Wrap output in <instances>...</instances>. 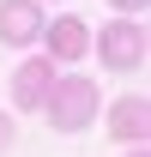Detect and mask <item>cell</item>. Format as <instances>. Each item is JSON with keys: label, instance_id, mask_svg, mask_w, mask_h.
<instances>
[{"label": "cell", "instance_id": "1", "mask_svg": "<svg viewBox=\"0 0 151 157\" xmlns=\"http://www.w3.org/2000/svg\"><path fill=\"white\" fill-rule=\"evenodd\" d=\"M42 115H48V127H60V133H79V127H91L97 115V85L91 78H55V91H48V103H42Z\"/></svg>", "mask_w": 151, "mask_h": 157}, {"label": "cell", "instance_id": "2", "mask_svg": "<svg viewBox=\"0 0 151 157\" xmlns=\"http://www.w3.org/2000/svg\"><path fill=\"white\" fill-rule=\"evenodd\" d=\"M91 48H97V60H103L109 73H139V67H145V24L139 18H115L109 30L91 36Z\"/></svg>", "mask_w": 151, "mask_h": 157}, {"label": "cell", "instance_id": "3", "mask_svg": "<svg viewBox=\"0 0 151 157\" xmlns=\"http://www.w3.org/2000/svg\"><path fill=\"white\" fill-rule=\"evenodd\" d=\"M42 42H48V60L55 67H73V60L91 55V24L60 12V18H42Z\"/></svg>", "mask_w": 151, "mask_h": 157}, {"label": "cell", "instance_id": "4", "mask_svg": "<svg viewBox=\"0 0 151 157\" xmlns=\"http://www.w3.org/2000/svg\"><path fill=\"white\" fill-rule=\"evenodd\" d=\"M55 78H60V67H55L48 55L18 60V73H12V103H18V109H42L48 91H55Z\"/></svg>", "mask_w": 151, "mask_h": 157}, {"label": "cell", "instance_id": "5", "mask_svg": "<svg viewBox=\"0 0 151 157\" xmlns=\"http://www.w3.org/2000/svg\"><path fill=\"white\" fill-rule=\"evenodd\" d=\"M0 42H42V6L37 0H0Z\"/></svg>", "mask_w": 151, "mask_h": 157}, {"label": "cell", "instance_id": "6", "mask_svg": "<svg viewBox=\"0 0 151 157\" xmlns=\"http://www.w3.org/2000/svg\"><path fill=\"white\" fill-rule=\"evenodd\" d=\"M109 133L121 139V145H145V133H151V103L139 97V91L109 109Z\"/></svg>", "mask_w": 151, "mask_h": 157}, {"label": "cell", "instance_id": "7", "mask_svg": "<svg viewBox=\"0 0 151 157\" xmlns=\"http://www.w3.org/2000/svg\"><path fill=\"white\" fill-rule=\"evenodd\" d=\"M12 139H18V127H12V115H6V109H0V157L12 151Z\"/></svg>", "mask_w": 151, "mask_h": 157}, {"label": "cell", "instance_id": "8", "mask_svg": "<svg viewBox=\"0 0 151 157\" xmlns=\"http://www.w3.org/2000/svg\"><path fill=\"white\" fill-rule=\"evenodd\" d=\"M151 0H109V12H145Z\"/></svg>", "mask_w": 151, "mask_h": 157}, {"label": "cell", "instance_id": "9", "mask_svg": "<svg viewBox=\"0 0 151 157\" xmlns=\"http://www.w3.org/2000/svg\"><path fill=\"white\" fill-rule=\"evenodd\" d=\"M127 157H145V145H133V151H127Z\"/></svg>", "mask_w": 151, "mask_h": 157}]
</instances>
